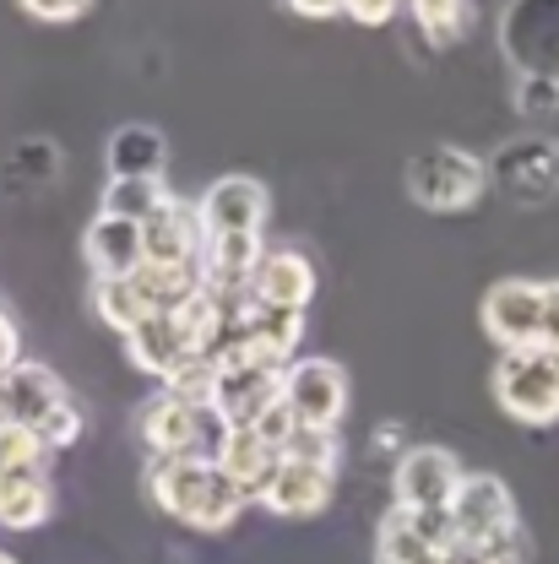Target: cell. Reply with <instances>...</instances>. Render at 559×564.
<instances>
[{
	"mask_svg": "<svg viewBox=\"0 0 559 564\" xmlns=\"http://www.w3.org/2000/svg\"><path fill=\"white\" fill-rule=\"evenodd\" d=\"M141 484L152 494V505L196 532H223L239 521V510L250 505L239 484L223 478V467L212 456H169V462H147Z\"/></svg>",
	"mask_w": 559,
	"mask_h": 564,
	"instance_id": "cell-1",
	"label": "cell"
},
{
	"mask_svg": "<svg viewBox=\"0 0 559 564\" xmlns=\"http://www.w3.org/2000/svg\"><path fill=\"white\" fill-rule=\"evenodd\" d=\"M282 364H267L250 348L228 343L223 358L212 364V397L207 408L223 419V429H256L272 408H282Z\"/></svg>",
	"mask_w": 559,
	"mask_h": 564,
	"instance_id": "cell-2",
	"label": "cell"
},
{
	"mask_svg": "<svg viewBox=\"0 0 559 564\" xmlns=\"http://www.w3.org/2000/svg\"><path fill=\"white\" fill-rule=\"evenodd\" d=\"M490 191V163L456 141H434L408 163V196L423 212H467Z\"/></svg>",
	"mask_w": 559,
	"mask_h": 564,
	"instance_id": "cell-3",
	"label": "cell"
},
{
	"mask_svg": "<svg viewBox=\"0 0 559 564\" xmlns=\"http://www.w3.org/2000/svg\"><path fill=\"white\" fill-rule=\"evenodd\" d=\"M137 434L152 462H169V456H217V445H223L228 429H223V419L212 408L185 402V397H174V391L158 386L137 408Z\"/></svg>",
	"mask_w": 559,
	"mask_h": 564,
	"instance_id": "cell-4",
	"label": "cell"
},
{
	"mask_svg": "<svg viewBox=\"0 0 559 564\" xmlns=\"http://www.w3.org/2000/svg\"><path fill=\"white\" fill-rule=\"evenodd\" d=\"M490 391L505 419L527 423V429H549L559 423V352H499Z\"/></svg>",
	"mask_w": 559,
	"mask_h": 564,
	"instance_id": "cell-5",
	"label": "cell"
},
{
	"mask_svg": "<svg viewBox=\"0 0 559 564\" xmlns=\"http://www.w3.org/2000/svg\"><path fill=\"white\" fill-rule=\"evenodd\" d=\"M282 408L293 413L299 429L315 434H337V423L348 413V369L337 358H293L282 375Z\"/></svg>",
	"mask_w": 559,
	"mask_h": 564,
	"instance_id": "cell-6",
	"label": "cell"
},
{
	"mask_svg": "<svg viewBox=\"0 0 559 564\" xmlns=\"http://www.w3.org/2000/svg\"><path fill=\"white\" fill-rule=\"evenodd\" d=\"M490 185H499L516 207H544L559 196V141L516 137L490 158Z\"/></svg>",
	"mask_w": 559,
	"mask_h": 564,
	"instance_id": "cell-7",
	"label": "cell"
},
{
	"mask_svg": "<svg viewBox=\"0 0 559 564\" xmlns=\"http://www.w3.org/2000/svg\"><path fill=\"white\" fill-rule=\"evenodd\" d=\"M467 467L445 451V445H408L391 467V494H397V510H451V499L462 489Z\"/></svg>",
	"mask_w": 559,
	"mask_h": 564,
	"instance_id": "cell-8",
	"label": "cell"
},
{
	"mask_svg": "<svg viewBox=\"0 0 559 564\" xmlns=\"http://www.w3.org/2000/svg\"><path fill=\"white\" fill-rule=\"evenodd\" d=\"M484 332L499 352H533L544 337V282L533 278H499L484 293Z\"/></svg>",
	"mask_w": 559,
	"mask_h": 564,
	"instance_id": "cell-9",
	"label": "cell"
},
{
	"mask_svg": "<svg viewBox=\"0 0 559 564\" xmlns=\"http://www.w3.org/2000/svg\"><path fill=\"white\" fill-rule=\"evenodd\" d=\"M499 44L516 76H549L559 82V0H527L505 11Z\"/></svg>",
	"mask_w": 559,
	"mask_h": 564,
	"instance_id": "cell-10",
	"label": "cell"
},
{
	"mask_svg": "<svg viewBox=\"0 0 559 564\" xmlns=\"http://www.w3.org/2000/svg\"><path fill=\"white\" fill-rule=\"evenodd\" d=\"M66 402H71L66 380H61L50 364L17 358V364L0 375V423H17V429H33V434H39Z\"/></svg>",
	"mask_w": 559,
	"mask_h": 564,
	"instance_id": "cell-11",
	"label": "cell"
},
{
	"mask_svg": "<svg viewBox=\"0 0 559 564\" xmlns=\"http://www.w3.org/2000/svg\"><path fill=\"white\" fill-rule=\"evenodd\" d=\"M267 212H272V196L261 180L250 174H223L212 180L196 202V217H202V234L217 239V234H261L267 228Z\"/></svg>",
	"mask_w": 559,
	"mask_h": 564,
	"instance_id": "cell-12",
	"label": "cell"
},
{
	"mask_svg": "<svg viewBox=\"0 0 559 564\" xmlns=\"http://www.w3.org/2000/svg\"><path fill=\"white\" fill-rule=\"evenodd\" d=\"M126 358L137 364L141 375H152L158 386H169L180 369H191L202 358V343L191 337V326L180 315H147L126 337Z\"/></svg>",
	"mask_w": 559,
	"mask_h": 564,
	"instance_id": "cell-13",
	"label": "cell"
},
{
	"mask_svg": "<svg viewBox=\"0 0 559 564\" xmlns=\"http://www.w3.org/2000/svg\"><path fill=\"white\" fill-rule=\"evenodd\" d=\"M516 521H522L516 494H510L505 478H494V473H467L462 478V489L451 499V527H456L462 543H490L494 532H505Z\"/></svg>",
	"mask_w": 559,
	"mask_h": 564,
	"instance_id": "cell-14",
	"label": "cell"
},
{
	"mask_svg": "<svg viewBox=\"0 0 559 564\" xmlns=\"http://www.w3.org/2000/svg\"><path fill=\"white\" fill-rule=\"evenodd\" d=\"M332 494H337V467L282 456L272 484H267V494H261L256 505L272 510V516H321V510L332 505Z\"/></svg>",
	"mask_w": 559,
	"mask_h": 564,
	"instance_id": "cell-15",
	"label": "cell"
},
{
	"mask_svg": "<svg viewBox=\"0 0 559 564\" xmlns=\"http://www.w3.org/2000/svg\"><path fill=\"white\" fill-rule=\"evenodd\" d=\"M82 256L93 267V282H126L147 267V245H141V228L126 217H93L87 234H82Z\"/></svg>",
	"mask_w": 559,
	"mask_h": 564,
	"instance_id": "cell-16",
	"label": "cell"
},
{
	"mask_svg": "<svg viewBox=\"0 0 559 564\" xmlns=\"http://www.w3.org/2000/svg\"><path fill=\"white\" fill-rule=\"evenodd\" d=\"M141 245H147V267H180V272H196L202 261V217H196V202H169L147 228H141Z\"/></svg>",
	"mask_w": 559,
	"mask_h": 564,
	"instance_id": "cell-17",
	"label": "cell"
},
{
	"mask_svg": "<svg viewBox=\"0 0 559 564\" xmlns=\"http://www.w3.org/2000/svg\"><path fill=\"white\" fill-rule=\"evenodd\" d=\"M250 299L256 304H267V310H310V299H315V267H310V256H299V250H267L261 256V267H256V278H250Z\"/></svg>",
	"mask_w": 559,
	"mask_h": 564,
	"instance_id": "cell-18",
	"label": "cell"
},
{
	"mask_svg": "<svg viewBox=\"0 0 559 564\" xmlns=\"http://www.w3.org/2000/svg\"><path fill=\"white\" fill-rule=\"evenodd\" d=\"M55 516V484L50 467H0V527L33 532Z\"/></svg>",
	"mask_w": 559,
	"mask_h": 564,
	"instance_id": "cell-19",
	"label": "cell"
},
{
	"mask_svg": "<svg viewBox=\"0 0 559 564\" xmlns=\"http://www.w3.org/2000/svg\"><path fill=\"white\" fill-rule=\"evenodd\" d=\"M212 462L223 467V478H228V484H239L245 499L256 505V499L267 494V484H272V473H278L282 451L272 445V440H261L256 429H228Z\"/></svg>",
	"mask_w": 559,
	"mask_h": 564,
	"instance_id": "cell-20",
	"label": "cell"
},
{
	"mask_svg": "<svg viewBox=\"0 0 559 564\" xmlns=\"http://www.w3.org/2000/svg\"><path fill=\"white\" fill-rule=\"evenodd\" d=\"M104 158H109V180H163V169H169V137L158 131V126H120L109 147H104Z\"/></svg>",
	"mask_w": 559,
	"mask_h": 564,
	"instance_id": "cell-21",
	"label": "cell"
},
{
	"mask_svg": "<svg viewBox=\"0 0 559 564\" xmlns=\"http://www.w3.org/2000/svg\"><path fill=\"white\" fill-rule=\"evenodd\" d=\"M375 564H445V549L423 543V532L413 527L408 510H386L375 527Z\"/></svg>",
	"mask_w": 559,
	"mask_h": 564,
	"instance_id": "cell-22",
	"label": "cell"
},
{
	"mask_svg": "<svg viewBox=\"0 0 559 564\" xmlns=\"http://www.w3.org/2000/svg\"><path fill=\"white\" fill-rule=\"evenodd\" d=\"M169 202H174V191H169L163 180H109L98 212H104V217H126V223L147 228Z\"/></svg>",
	"mask_w": 559,
	"mask_h": 564,
	"instance_id": "cell-23",
	"label": "cell"
},
{
	"mask_svg": "<svg viewBox=\"0 0 559 564\" xmlns=\"http://www.w3.org/2000/svg\"><path fill=\"white\" fill-rule=\"evenodd\" d=\"M413 22L423 28V39H429L434 50H451V44L467 39L473 6H462V0H419V6H413Z\"/></svg>",
	"mask_w": 559,
	"mask_h": 564,
	"instance_id": "cell-24",
	"label": "cell"
},
{
	"mask_svg": "<svg viewBox=\"0 0 559 564\" xmlns=\"http://www.w3.org/2000/svg\"><path fill=\"white\" fill-rule=\"evenodd\" d=\"M93 315H98L109 332H120V337H131L141 321H147V310H141L131 278L126 282H93Z\"/></svg>",
	"mask_w": 559,
	"mask_h": 564,
	"instance_id": "cell-25",
	"label": "cell"
},
{
	"mask_svg": "<svg viewBox=\"0 0 559 564\" xmlns=\"http://www.w3.org/2000/svg\"><path fill=\"white\" fill-rule=\"evenodd\" d=\"M22 174L33 180V191L50 185V180L61 174V147H55V141H22L17 158H6V169H0V191H17Z\"/></svg>",
	"mask_w": 559,
	"mask_h": 564,
	"instance_id": "cell-26",
	"label": "cell"
},
{
	"mask_svg": "<svg viewBox=\"0 0 559 564\" xmlns=\"http://www.w3.org/2000/svg\"><path fill=\"white\" fill-rule=\"evenodd\" d=\"M510 104H516L522 115H555L559 109V82H549V76H516Z\"/></svg>",
	"mask_w": 559,
	"mask_h": 564,
	"instance_id": "cell-27",
	"label": "cell"
},
{
	"mask_svg": "<svg viewBox=\"0 0 559 564\" xmlns=\"http://www.w3.org/2000/svg\"><path fill=\"white\" fill-rule=\"evenodd\" d=\"M282 456H299V462H326V467H337V434L293 429V440L282 445Z\"/></svg>",
	"mask_w": 559,
	"mask_h": 564,
	"instance_id": "cell-28",
	"label": "cell"
},
{
	"mask_svg": "<svg viewBox=\"0 0 559 564\" xmlns=\"http://www.w3.org/2000/svg\"><path fill=\"white\" fill-rule=\"evenodd\" d=\"M82 429H87V419H82V408H76V402H66V408H61L55 419L44 423V429H39V440H44L50 451H66V445H76V440H82Z\"/></svg>",
	"mask_w": 559,
	"mask_h": 564,
	"instance_id": "cell-29",
	"label": "cell"
},
{
	"mask_svg": "<svg viewBox=\"0 0 559 564\" xmlns=\"http://www.w3.org/2000/svg\"><path fill=\"white\" fill-rule=\"evenodd\" d=\"M87 11H93L87 0H22V17L50 22V28H61V22H82Z\"/></svg>",
	"mask_w": 559,
	"mask_h": 564,
	"instance_id": "cell-30",
	"label": "cell"
},
{
	"mask_svg": "<svg viewBox=\"0 0 559 564\" xmlns=\"http://www.w3.org/2000/svg\"><path fill=\"white\" fill-rule=\"evenodd\" d=\"M538 352H559V282H544V337Z\"/></svg>",
	"mask_w": 559,
	"mask_h": 564,
	"instance_id": "cell-31",
	"label": "cell"
},
{
	"mask_svg": "<svg viewBox=\"0 0 559 564\" xmlns=\"http://www.w3.org/2000/svg\"><path fill=\"white\" fill-rule=\"evenodd\" d=\"M343 17L380 28V22H391V17H397V6H386V0H353V6H343Z\"/></svg>",
	"mask_w": 559,
	"mask_h": 564,
	"instance_id": "cell-32",
	"label": "cell"
},
{
	"mask_svg": "<svg viewBox=\"0 0 559 564\" xmlns=\"http://www.w3.org/2000/svg\"><path fill=\"white\" fill-rule=\"evenodd\" d=\"M288 11H293V17H310V22H326V17H343V6H332V0H293Z\"/></svg>",
	"mask_w": 559,
	"mask_h": 564,
	"instance_id": "cell-33",
	"label": "cell"
},
{
	"mask_svg": "<svg viewBox=\"0 0 559 564\" xmlns=\"http://www.w3.org/2000/svg\"><path fill=\"white\" fill-rule=\"evenodd\" d=\"M445 564H494V560L479 549V543H462V538H456V543L445 549Z\"/></svg>",
	"mask_w": 559,
	"mask_h": 564,
	"instance_id": "cell-34",
	"label": "cell"
},
{
	"mask_svg": "<svg viewBox=\"0 0 559 564\" xmlns=\"http://www.w3.org/2000/svg\"><path fill=\"white\" fill-rule=\"evenodd\" d=\"M402 440H408L402 423H380V429H375V451H391V445H397V456H402V451H408Z\"/></svg>",
	"mask_w": 559,
	"mask_h": 564,
	"instance_id": "cell-35",
	"label": "cell"
},
{
	"mask_svg": "<svg viewBox=\"0 0 559 564\" xmlns=\"http://www.w3.org/2000/svg\"><path fill=\"white\" fill-rule=\"evenodd\" d=\"M0 564H17V560H11V554H6V549H0Z\"/></svg>",
	"mask_w": 559,
	"mask_h": 564,
	"instance_id": "cell-36",
	"label": "cell"
}]
</instances>
